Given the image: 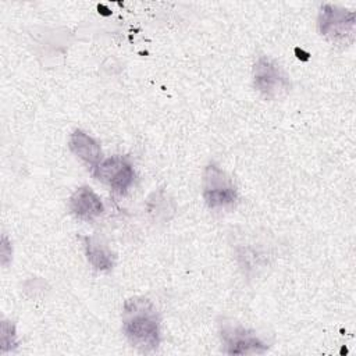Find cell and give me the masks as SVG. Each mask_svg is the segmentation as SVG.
<instances>
[{"instance_id": "1", "label": "cell", "mask_w": 356, "mask_h": 356, "mask_svg": "<svg viewBox=\"0 0 356 356\" xmlns=\"http://www.w3.org/2000/svg\"><path fill=\"white\" fill-rule=\"evenodd\" d=\"M122 330L138 350H154L160 343V316L152 300L142 296L128 299L122 309Z\"/></svg>"}, {"instance_id": "10", "label": "cell", "mask_w": 356, "mask_h": 356, "mask_svg": "<svg viewBox=\"0 0 356 356\" xmlns=\"http://www.w3.org/2000/svg\"><path fill=\"white\" fill-rule=\"evenodd\" d=\"M1 342H3V352H6L8 349L7 346H10L11 349L17 346L14 325L6 320L1 324Z\"/></svg>"}, {"instance_id": "5", "label": "cell", "mask_w": 356, "mask_h": 356, "mask_svg": "<svg viewBox=\"0 0 356 356\" xmlns=\"http://www.w3.org/2000/svg\"><path fill=\"white\" fill-rule=\"evenodd\" d=\"M220 335L224 352L228 355H260L268 349V345L253 330L234 323V320L220 324Z\"/></svg>"}, {"instance_id": "4", "label": "cell", "mask_w": 356, "mask_h": 356, "mask_svg": "<svg viewBox=\"0 0 356 356\" xmlns=\"http://www.w3.org/2000/svg\"><path fill=\"white\" fill-rule=\"evenodd\" d=\"M253 85L267 99H278L289 92L291 82L282 68L266 56H260L253 65Z\"/></svg>"}, {"instance_id": "9", "label": "cell", "mask_w": 356, "mask_h": 356, "mask_svg": "<svg viewBox=\"0 0 356 356\" xmlns=\"http://www.w3.org/2000/svg\"><path fill=\"white\" fill-rule=\"evenodd\" d=\"M85 252L89 263L97 270H110L113 267V254L111 252L102 245L95 238H83Z\"/></svg>"}, {"instance_id": "7", "label": "cell", "mask_w": 356, "mask_h": 356, "mask_svg": "<svg viewBox=\"0 0 356 356\" xmlns=\"http://www.w3.org/2000/svg\"><path fill=\"white\" fill-rule=\"evenodd\" d=\"M70 209L78 218L92 220L103 213V203L89 186H81L71 195Z\"/></svg>"}, {"instance_id": "3", "label": "cell", "mask_w": 356, "mask_h": 356, "mask_svg": "<svg viewBox=\"0 0 356 356\" xmlns=\"http://www.w3.org/2000/svg\"><path fill=\"white\" fill-rule=\"evenodd\" d=\"M318 29L332 42L350 43L355 35V13L335 4H323L318 14Z\"/></svg>"}, {"instance_id": "2", "label": "cell", "mask_w": 356, "mask_h": 356, "mask_svg": "<svg viewBox=\"0 0 356 356\" xmlns=\"http://www.w3.org/2000/svg\"><path fill=\"white\" fill-rule=\"evenodd\" d=\"M202 185L203 199L210 209L229 207L238 199L236 188L231 177L214 163H210L204 168Z\"/></svg>"}, {"instance_id": "8", "label": "cell", "mask_w": 356, "mask_h": 356, "mask_svg": "<svg viewBox=\"0 0 356 356\" xmlns=\"http://www.w3.org/2000/svg\"><path fill=\"white\" fill-rule=\"evenodd\" d=\"M68 146L78 159L92 165L93 168L102 161L100 145L92 136H89L86 132L81 129H76L71 134Z\"/></svg>"}, {"instance_id": "6", "label": "cell", "mask_w": 356, "mask_h": 356, "mask_svg": "<svg viewBox=\"0 0 356 356\" xmlns=\"http://www.w3.org/2000/svg\"><path fill=\"white\" fill-rule=\"evenodd\" d=\"M93 175L100 182L108 185L115 193H125L132 185L135 172L131 163L121 156H111L102 160L93 170Z\"/></svg>"}]
</instances>
